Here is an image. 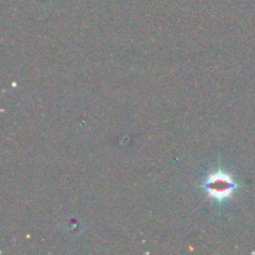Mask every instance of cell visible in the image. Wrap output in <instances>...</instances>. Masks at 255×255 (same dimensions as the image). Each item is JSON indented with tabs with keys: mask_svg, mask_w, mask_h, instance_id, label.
I'll use <instances>...</instances> for the list:
<instances>
[{
	"mask_svg": "<svg viewBox=\"0 0 255 255\" xmlns=\"http://www.w3.org/2000/svg\"><path fill=\"white\" fill-rule=\"evenodd\" d=\"M238 187V183L234 181L233 177L222 169H216L209 173L202 183V188L208 194V197L218 203L231 198Z\"/></svg>",
	"mask_w": 255,
	"mask_h": 255,
	"instance_id": "1",
	"label": "cell"
}]
</instances>
